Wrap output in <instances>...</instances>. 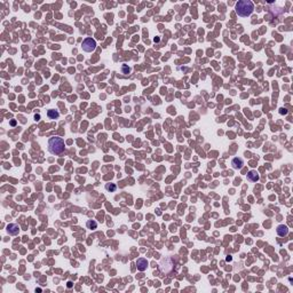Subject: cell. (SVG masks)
I'll return each instance as SVG.
<instances>
[{"label": "cell", "instance_id": "cell-1", "mask_svg": "<svg viewBox=\"0 0 293 293\" xmlns=\"http://www.w3.org/2000/svg\"><path fill=\"white\" fill-rule=\"evenodd\" d=\"M48 151L49 154L59 156V155L63 154L65 150V146H64V140L60 136H51L48 139Z\"/></svg>", "mask_w": 293, "mask_h": 293}, {"label": "cell", "instance_id": "cell-2", "mask_svg": "<svg viewBox=\"0 0 293 293\" xmlns=\"http://www.w3.org/2000/svg\"><path fill=\"white\" fill-rule=\"evenodd\" d=\"M254 11V5L250 0H241L236 4V13L241 17H247Z\"/></svg>", "mask_w": 293, "mask_h": 293}, {"label": "cell", "instance_id": "cell-3", "mask_svg": "<svg viewBox=\"0 0 293 293\" xmlns=\"http://www.w3.org/2000/svg\"><path fill=\"white\" fill-rule=\"evenodd\" d=\"M81 48L86 53H93L96 49V41L93 38H86L81 44Z\"/></svg>", "mask_w": 293, "mask_h": 293}, {"label": "cell", "instance_id": "cell-4", "mask_svg": "<svg viewBox=\"0 0 293 293\" xmlns=\"http://www.w3.org/2000/svg\"><path fill=\"white\" fill-rule=\"evenodd\" d=\"M6 230H7L8 235L16 236V235H18V232H20V227H18V224L16 223H9L7 226V228H6Z\"/></svg>", "mask_w": 293, "mask_h": 293}, {"label": "cell", "instance_id": "cell-5", "mask_svg": "<svg viewBox=\"0 0 293 293\" xmlns=\"http://www.w3.org/2000/svg\"><path fill=\"white\" fill-rule=\"evenodd\" d=\"M136 267H137V270L140 271H144L148 267V261L144 258H139L136 260Z\"/></svg>", "mask_w": 293, "mask_h": 293}, {"label": "cell", "instance_id": "cell-6", "mask_svg": "<svg viewBox=\"0 0 293 293\" xmlns=\"http://www.w3.org/2000/svg\"><path fill=\"white\" fill-rule=\"evenodd\" d=\"M246 178H247V181H250V182H258V181L260 180V176H259L258 172H256V171H253V169L247 173Z\"/></svg>", "mask_w": 293, "mask_h": 293}, {"label": "cell", "instance_id": "cell-7", "mask_svg": "<svg viewBox=\"0 0 293 293\" xmlns=\"http://www.w3.org/2000/svg\"><path fill=\"white\" fill-rule=\"evenodd\" d=\"M243 165H244V161H243L242 158L236 157L231 160V166H232L234 169H241L243 167Z\"/></svg>", "mask_w": 293, "mask_h": 293}, {"label": "cell", "instance_id": "cell-8", "mask_svg": "<svg viewBox=\"0 0 293 293\" xmlns=\"http://www.w3.org/2000/svg\"><path fill=\"white\" fill-rule=\"evenodd\" d=\"M276 231H277V235H278V236L284 237V236H286V235L289 234V228L286 227V226H284V224H279L278 227H277V229H276Z\"/></svg>", "mask_w": 293, "mask_h": 293}, {"label": "cell", "instance_id": "cell-9", "mask_svg": "<svg viewBox=\"0 0 293 293\" xmlns=\"http://www.w3.org/2000/svg\"><path fill=\"white\" fill-rule=\"evenodd\" d=\"M47 117L49 118V119H59L60 112L55 109H49L47 111Z\"/></svg>", "mask_w": 293, "mask_h": 293}, {"label": "cell", "instance_id": "cell-10", "mask_svg": "<svg viewBox=\"0 0 293 293\" xmlns=\"http://www.w3.org/2000/svg\"><path fill=\"white\" fill-rule=\"evenodd\" d=\"M86 227L88 229H91V230H95L96 228H97V222H96L95 220H88L87 222H86Z\"/></svg>", "mask_w": 293, "mask_h": 293}, {"label": "cell", "instance_id": "cell-11", "mask_svg": "<svg viewBox=\"0 0 293 293\" xmlns=\"http://www.w3.org/2000/svg\"><path fill=\"white\" fill-rule=\"evenodd\" d=\"M121 72L124 73V74H127V73L131 72V68L128 65H126V64H123V65H121Z\"/></svg>", "mask_w": 293, "mask_h": 293}, {"label": "cell", "instance_id": "cell-12", "mask_svg": "<svg viewBox=\"0 0 293 293\" xmlns=\"http://www.w3.org/2000/svg\"><path fill=\"white\" fill-rule=\"evenodd\" d=\"M106 189L108 191H115L117 189V187H116V184H114V183H110V184H106Z\"/></svg>", "mask_w": 293, "mask_h": 293}, {"label": "cell", "instance_id": "cell-13", "mask_svg": "<svg viewBox=\"0 0 293 293\" xmlns=\"http://www.w3.org/2000/svg\"><path fill=\"white\" fill-rule=\"evenodd\" d=\"M34 118H36V120H39V119H40V116H39V115H36Z\"/></svg>", "mask_w": 293, "mask_h": 293}, {"label": "cell", "instance_id": "cell-14", "mask_svg": "<svg viewBox=\"0 0 293 293\" xmlns=\"http://www.w3.org/2000/svg\"><path fill=\"white\" fill-rule=\"evenodd\" d=\"M71 286H72V283L69 282V283H68V287H71Z\"/></svg>", "mask_w": 293, "mask_h": 293}]
</instances>
